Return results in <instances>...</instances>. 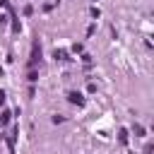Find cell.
<instances>
[{
	"label": "cell",
	"mask_w": 154,
	"mask_h": 154,
	"mask_svg": "<svg viewBox=\"0 0 154 154\" xmlns=\"http://www.w3.org/2000/svg\"><path fill=\"white\" fill-rule=\"evenodd\" d=\"M0 103H5V94L2 91H0Z\"/></svg>",
	"instance_id": "obj_6"
},
{
	"label": "cell",
	"mask_w": 154,
	"mask_h": 154,
	"mask_svg": "<svg viewBox=\"0 0 154 154\" xmlns=\"http://www.w3.org/2000/svg\"><path fill=\"white\" fill-rule=\"evenodd\" d=\"M67 99H70L72 103H79V106L84 103V99H82V94H79V91H70V94H67Z\"/></svg>",
	"instance_id": "obj_1"
},
{
	"label": "cell",
	"mask_w": 154,
	"mask_h": 154,
	"mask_svg": "<svg viewBox=\"0 0 154 154\" xmlns=\"http://www.w3.org/2000/svg\"><path fill=\"white\" fill-rule=\"evenodd\" d=\"M120 142H123V144L128 142V132H125V130H120Z\"/></svg>",
	"instance_id": "obj_5"
},
{
	"label": "cell",
	"mask_w": 154,
	"mask_h": 154,
	"mask_svg": "<svg viewBox=\"0 0 154 154\" xmlns=\"http://www.w3.org/2000/svg\"><path fill=\"white\" fill-rule=\"evenodd\" d=\"M38 79V75H36V70H29V82H36Z\"/></svg>",
	"instance_id": "obj_4"
},
{
	"label": "cell",
	"mask_w": 154,
	"mask_h": 154,
	"mask_svg": "<svg viewBox=\"0 0 154 154\" xmlns=\"http://www.w3.org/2000/svg\"><path fill=\"white\" fill-rule=\"evenodd\" d=\"M135 135H137V137H144V128H142V125H135Z\"/></svg>",
	"instance_id": "obj_3"
},
{
	"label": "cell",
	"mask_w": 154,
	"mask_h": 154,
	"mask_svg": "<svg viewBox=\"0 0 154 154\" xmlns=\"http://www.w3.org/2000/svg\"><path fill=\"white\" fill-rule=\"evenodd\" d=\"M7 120H10V111H2V116H0V123H2V125H5V123H7Z\"/></svg>",
	"instance_id": "obj_2"
}]
</instances>
